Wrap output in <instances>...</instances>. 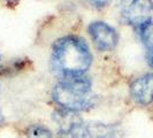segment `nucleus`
Returning <instances> with one entry per match:
<instances>
[{
    "label": "nucleus",
    "instance_id": "2",
    "mask_svg": "<svg viewBox=\"0 0 153 138\" xmlns=\"http://www.w3.org/2000/svg\"><path fill=\"white\" fill-rule=\"evenodd\" d=\"M91 86L92 82L83 75L65 77L53 88L52 98L61 108L77 113L93 105V97L90 94Z\"/></svg>",
    "mask_w": 153,
    "mask_h": 138
},
{
    "label": "nucleus",
    "instance_id": "1",
    "mask_svg": "<svg viewBox=\"0 0 153 138\" xmlns=\"http://www.w3.org/2000/svg\"><path fill=\"white\" fill-rule=\"evenodd\" d=\"M92 63V54L85 40L78 36L58 39L52 48L51 67L63 77L82 76Z\"/></svg>",
    "mask_w": 153,
    "mask_h": 138
},
{
    "label": "nucleus",
    "instance_id": "11",
    "mask_svg": "<svg viewBox=\"0 0 153 138\" xmlns=\"http://www.w3.org/2000/svg\"><path fill=\"white\" fill-rule=\"evenodd\" d=\"M5 1H7V2H9V4H10V2H13V4H15L16 1H17V0H5Z\"/></svg>",
    "mask_w": 153,
    "mask_h": 138
},
{
    "label": "nucleus",
    "instance_id": "6",
    "mask_svg": "<svg viewBox=\"0 0 153 138\" xmlns=\"http://www.w3.org/2000/svg\"><path fill=\"white\" fill-rule=\"evenodd\" d=\"M53 121L56 123L62 135H73L75 131L83 125V120L76 112L67 109H59L53 113Z\"/></svg>",
    "mask_w": 153,
    "mask_h": 138
},
{
    "label": "nucleus",
    "instance_id": "7",
    "mask_svg": "<svg viewBox=\"0 0 153 138\" xmlns=\"http://www.w3.org/2000/svg\"><path fill=\"white\" fill-rule=\"evenodd\" d=\"M139 30V36L142 42L144 43L146 47V59L149 65L153 68V22L144 23L138 28Z\"/></svg>",
    "mask_w": 153,
    "mask_h": 138
},
{
    "label": "nucleus",
    "instance_id": "9",
    "mask_svg": "<svg viewBox=\"0 0 153 138\" xmlns=\"http://www.w3.org/2000/svg\"><path fill=\"white\" fill-rule=\"evenodd\" d=\"M89 5L96 8H104L112 2V0H85Z\"/></svg>",
    "mask_w": 153,
    "mask_h": 138
},
{
    "label": "nucleus",
    "instance_id": "5",
    "mask_svg": "<svg viewBox=\"0 0 153 138\" xmlns=\"http://www.w3.org/2000/svg\"><path fill=\"white\" fill-rule=\"evenodd\" d=\"M130 96L140 106L153 104V73L137 77L130 85Z\"/></svg>",
    "mask_w": 153,
    "mask_h": 138
},
{
    "label": "nucleus",
    "instance_id": "12",
    "mask_svg": "<svg viewBox=\"0 0 153 138\" xmlns=\"http://www.w3.org/2000/svg\"><path fill=\"white\" fill-rule=\"evenodd\" d=\"M0 59H1V58H0Z\"/></svg>",
    "mask_w": 153,
    "mask_h": 138
},
{
    "label": "nucleus",
    "instance_id": "4",
    "mask_svg": "<svg viewBox=\"0 0 153 138\" xmlns=\"http://www.w3.org/2000/svg\"><path fill=\"white\" fill-rule=\"evenodd\" d=\"M89 33L92 42L99 51H112L119 43V36L114 28L107 23L96 21L89 25Z\"/></svg>",
    "mask_w": 153,
    "mask_h": 138
},
{
    "label": "nucleus",
    "instance_id": "10",
    "mask_svg": "<svg viewBox=\"0 0 153 138\" xmlns=\"http://www.w3.org/2000/svg\"><path fill=\"white\" fill-rule=\"evenodd\" d=\"M4 122V115L1 113V109H0V124Z\"/></svg>",
    "mask_w": 153,
    "mask_h": 138
},
{
    "label": "nucleus",
    "instance_id": "3",
    "mask_svg": "<svg viewBox=\"0 0 153 138\" xmlns=\"http://www.w3.org/2000/svg\"><path fill=\"white\" fill-rule=\"evenodd\" d=\"M119 10L127 24L139 28L151 21L153 13V0H120Z\"/></svg>",
    "mask_w": 153,
    "mask_h": 138
},
{
    "label": "nucleus",
    "instance_id": "8",
    "mask_svg": "<svg viewBox=\"0 0 153 138\" xmlns=\"http://www.w3.org/2000/svg\"><path fill=\"white\" fill-rule=\"evenodd\" d=\"M27 138H53L51 130L42 124H30L25 129Z\"/></svg>",
    "mask_w": 153,
    "mask_h": 138
}]
</instances>
